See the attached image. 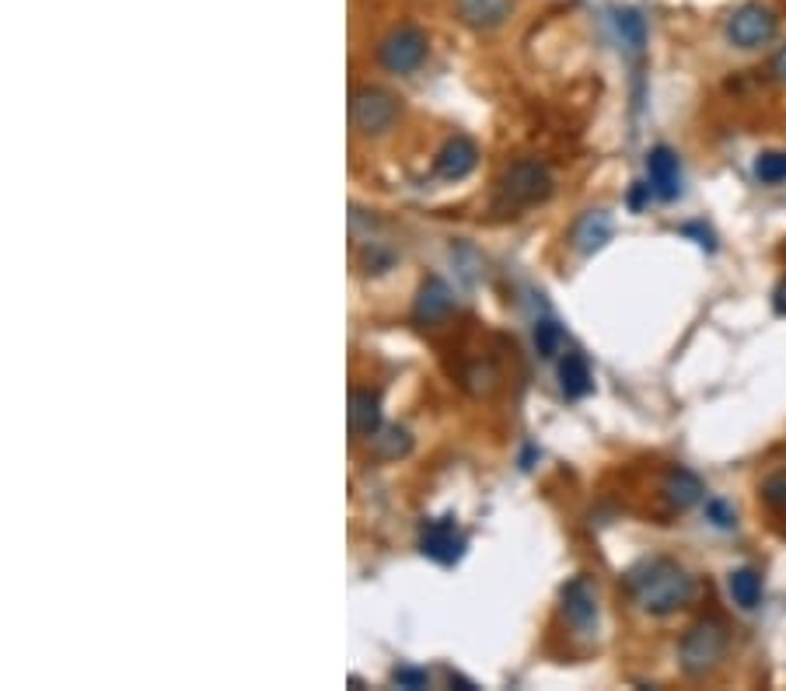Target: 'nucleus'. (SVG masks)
Listing matches in <instances>:
<instances>
[{"label":"nucleus","mask_w":786,"mask_h":691,"mask_svg":"<svg viewBox=\"0 0 786 691\" xmlns=\"http://www.w3.org/2000/svg\"><path fill=\"white\" fill-rule=\"evenodd\" d=\"M426 50H431V42H426L423 29L399 26L377 42V63L385 67L389 74L406 78V74H413V70H420V63L426 60Z\"/></svg>","instance_id":"nucleus-5"},{"label":"nucleus","mask_w":786,"mask_h":691,"mask_svg":"<svg viewBox=\"0 0 786 691\" xmlns=\"http://www.w3.org/2000/svg\"><path fill=\"white\" fill-rule=\"evenodd\" d=\"M371 440H374V450H377L381 458H402V455H406V450L413 447L410 434L399 430V426H392V430H385V434L377 430Z\"/></svg>","instance_id":"nucleus-21"},{"label":"nucleus","mask_w":786,"mask_h":691,"mask_svg":"<svg viewBox=\"0 0 786 691\" xmlns=\"http://www.w3.org/2000/svg\"><path fill=\"white\" fill-rule=\"evenodd\" d=\"M769 74H773L779 84H786V45H779V53L773 57V63H769Z\"/></svg>","instance_id":"nucleus-25"},{"label":"nucleus","mask_w":786,"mask_h":691,"mask_svg":"<svg viewBox=\"0 0 786 691\" xmlns=\"http://www.w3.org/2000/svg\"><path fill=\"white\" fill-rule=\"evenodd\" d=\"M560 608H563L566 626L574 632L591 636L594 629H598V590H594V583L587 577H574L563 587Z\"/></svg>","instance_id":"nucleus-8"},{"label":"nucleus","mask_w":786,"mask_h":691,"mask_svg":"<svg viewBox=\"0 0 786 691\" xmlns=\"http://www.w3.org/2000/svg\"><path fill=\"white\" fill-rule=\"evenodd\" d=\"M779 32V18L766 4H742L727 18V39L737 50H762Z\"/></svg>","instance_id":"nucleus-6"},{"label":"nucleus","mask_w":786,"mask_h":691,"mask_svg":"<svg viewBox=\"0 0 786 691\" xmlns=\"http://www.w3.org/2000/svg\"><path fill=\"white\" fill-rule=\"evenodd\" d=\"M762 499H766V507L773 510H786V471H776L762 482Z\"/></svg>","instance_id":"nucleus-22"},{"label":"nucleus","mask_w":786,"mask_h":691,"mask_svg":"<svg viewBox=\"0 0 786 691\" xmlns=\"http://www.w3.org/2000/svg\"><path fill=\"white\" fill-rule=\"evenodd\" d=\"M755 179L762 185H783L786 182V151H762L755 157Z\"/></svg>","instance_id":"nucleus-19"},{"label":"nucleus","mask_w":786,"mask_h":691,"mask_svg":"<svg viewBox=\"0 0 786 691\" xmlns=\"http://www.w3.org/2000/svg\"><path fill=\"white\" fill-rule=\"evenodd\" d=\"M350 430L353 437H374L381 430V398L371 388H356L350 395Z\"/></svg>","instance_id":"nucleus-12"},{"label":"nucleus","mask_w":786,"mask_h":691,"mask_svg":"<svg viewBox=\"0 0 786 691\" xmlns=\"http://www.w3.org/2000/svg\"><path fill=\"white\" fill-rule=\"evenodd\" d=\"M553 196V172L545 169L542 161L535 157H524L514 161L511 169L504 172L496 185V196H493V210L496 213H517V210H528L535 203H545Z\"/></svg>","instance_id":"nucleus-2"},{"label":"nucleus","mask_w":786,"mask_h":691,"mask_svg":"<svg viewBox=\"0 0 786 691\" xmlns=\"http://www.w3.org/2000/svg\"><path fill=\"white\" fill-rule=\"evenodd\" d=\"M560 388L566 398H587L594 392V374H591V364H587V356L577 353V349H570L563 353V360H560Z\"/></svg>","instance_id":"nucleus-13"},{"label":"nucleus","mask_w":786,"mask_h":691,"mask_svg":"<svg viewBox=\"0 0 786 691\" xmlns=\"http://www.w3.org/2000/svg\"><path fill=\"white\" fill-rule=\"evenodd\" d=\"M727 590H730V601L737 608H745V611H755L762 604V577L748 566L734 569V573L727 577Z\"/></svg>","instance_id":"nucleus-16"},{"label":"nucleus","mask_w":786,"mask_h":691,"mask_svg":"<svg viewBox=\"0 0 786 691\" xmlns=\"http://www.w3.org/2000/svg\"><path fill=\"white\" fill-rule=\"evenodd\" d=\"M563 343H566V336H563L560 322L542 318V322L535 325V346H538V353L545 356V360H553V356H560V353H563Z\"/></svg>","instance_id":"nucleus-20"},{"label":"nucleus","mask_w":786,"mask_h":691,"mask_svg":"<svg viewBox=\"0 0 786 691\" xmlns=\"http://www.w3.org/2000/svg\"><path fill=\"white\" fill-rule=\"evenodd\" d=\"M392 681L399 688H426L431 684V671H420V667H399V671L392 674Z\"/></svg>","instance_id":"nucleus-23"},{"label":"nucleus","mask_w":786,"mask_h":691,"mask_svg":"<svg viewBox=\"0 0 786 691\" xmlns=\"http://www.w3.org/2000/svg\"><path fill=\"white\" fill-rule=\"evenodd\" d=\"M475 164H480V148H475V140L451 136L447 144L441 148L437 161H434V172L444 182H462L465 175L475 172Z\"/></svg>","instance_id":"nucleus-10"},{"label":"nucleus","mask_w":786,"mask_h":691,"mask_svg":"<svg viewBox=\"0 0 786 691\" xmlns=\"http://www.w3.org/2000/svg\"><path fill=\"white\" fill-rule=\"evenodd\" d=\"M399 119V99L385 88H356L350 99V123L361 136H385Z\"/></svg>","instance_id":"nucleus-4"},{"label":"nucleus","mask_w":786,"mask_h":691,"mask_svg":"<svg viewBox=\"0 0 786 691\" xmlns=\"http://www.w3.org/2000/svg\"><path fill=\"white\" fill-rule=\"evenodd\" d=\"M451 312H455V294H451V287L441 280V276H431V280H423V287L416 294V304H413V318L420 325H437L444 322Z\"/></svg>","instance_id":"nucleus-11"},{"label":"nucleus","mask_w":786,"mask_h":691,"mask_svg":"<svg viewBox=\"0 0 786 691\" xmlns=\"http://www.w3.org/2000/svg\"><path fill=\"white\" fill-rule=\"evenodd\" d=\"M773 307H776L779 315H786V276L776 283V291H773Z\"/></svg>","instance_id":"nucleus-26"},{"label":"nucleus","mask_w":786,"mask_h":691,"mask_svg":"<svg viewBox=\"0 0 786 691\" xmlns=\"http://www.w3.org/2000/svg\"><path fill=\"white\" fill-rule=\"evenodd\" d=\"M626 590L639 611L647 614H675L696 598V580L675 559H639L626 573Z\"/></svg>","instance_id":"nucleus-1"},{"label":"nucleus","mask_w":786,"mask_h":691,"mask_svg":"<svg viewBox=\"0 0 786 691\" xmlns=\"http://www.w3.org/2000/svg\"><path fill=\"white\" fill-rule=\"evenodd\" d=\"M608 237H612V217L605 210H587L574 227V248L581 255H594L598 248H605Z\"/></svg>","instance_id":"nucleus-14"},{"label":"nucleus","mask_w":786,"mask_h":691,"mask_svg":"<svg viewBox=\"0 0 786 691\" xmlns=\"http://www.w3.org/2000/svg\"><path fill=\"white\" fill-rule=\"evenodd\" d=\"M511 11V0H462V14L468 26H480V29H493L500 21L507 18Z\"/></svg>","instance_id":"nucleus-17"},{"label":"nucleus","mask_w":786,"mask_h":691,"mask_svg":"<svg viewBox=\"0 0 786 691\" xmlns=\"http://www.w3.org/2000/svg\"><path fill=\"white\" fill-rule=\"evenodd\" d=\"M647 179H651V189L654 196L664 200V203H675L682 196V164H678V154L672 148H654L647 154Z\"/></svg>","instance_id":"nucleus-9"},{"label":"nucleus","mask_w":786,"mask_h":691,"mask_svg":"<svg viewBox=\"0 0 786 691\" xmlns=\"http://www.w3.org/2000/svg\"><path fill=\"white\" fill-rule=\"evenodd\" d=\"M706 517L717 524V528H734V524H737V517L720 504V499H709V504H706Z\"/></svg>","instance_id":"nucleus-24"},{"label":"nucleus","mask_w":786,"mask_h":691,"mask_svg":"<svg viewBox=\"0 0 786 691\" xmlns=\"http://www.w3.org/2000/svg\"><path fill=\"white\" fill-rule=\"evenodd\" d=\"M703 482H699V475L696 471H688V468H672L668 471V479H664V496L672 499V507L678 510H688V507H696L699 499H703Z\"/></svg>","instance_id":"nucleus-15"},{"label":"nucleus","mask_w":786,"mask_h":691,"mask_svg":"<svg viewBox=\"0 0 786 691\" xmlns=\"http://www.w3.org/2000/svg\"><path fill=\"white\" fill-rule=\"evenodd\" d=\"M420 552L437 566H455L465 556V535L458 531L455 517L426 520L420 528Z\"/></svg>","instance_id":"nucleus-7"},{"label":"nucleus","mask_w":786,"mask_h":691,"mask_svg":"<svg viewBox=\"0 0 786 691\" xmlns=\"http://www.w3.org/2000/svg\"><path fill=\"white\" fill-rule=\"evenodd\" d=\"M615 32L623 39L626 50L633 53H643V45H647V21H643L636 11H615Z\"/></svg>","instance_id":"nucleus-18"},{"label":"nucleus","mask_w":786,"mask_h":691,"mask_svg":"<svg viewBox=\"0 0 786 691\" xmlns=\"http://www.w3.org/2000/svg\"><path fill=\"white\" fill-rule=\"evenodd\" d=\"M730 647V632L724 622L717 618H706V622H696L682 636V647H678V663L688 678H706L713 674L717 667L724 663Z\"/></svg>","instance_id":"nucleus-3"}]
</instances>
